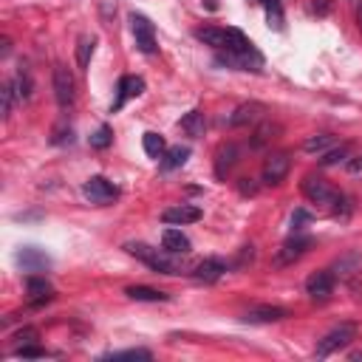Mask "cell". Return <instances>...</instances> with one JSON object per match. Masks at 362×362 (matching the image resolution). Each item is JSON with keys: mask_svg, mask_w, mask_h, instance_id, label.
Here are the masks:
<instances>
[{"mask_svg": "<svg viewBox=\"0 0 362 362\" xmlns=\"http://www.w3.org/2000/svg\"><path fill=\"white\" fill-rule=\"evenodd\" d=\"M15 340H23V342H34L37 340V331L34 329H23V331H17V337Z\"/></svg>", "mask_w": 362, "mask_h": 362, "instance_id": "35", "label": "cell"}, {"mask_svg": "<svg viewBox=\"0 0 362 362\" xmlns=\"http://www.w3.org/2000/svg\"><path fill=\"white\" fill-rule=\"evenodd\" d=\"M356 340V326L354 323H340L337 329H331L320 342H317V356H329L345 345H351Z\"/></svg>", "mask_w": 362, "mask_h": 362, "instance_id": "1", "label": "cell"}, {"mask_svg": "<svg viewBox=\"0 0 362 362\" xmlns=\"http://www.w3.org/2000/svg\"><path fill=\"white\" fill-rule=\"evenodd\" d=\"M130 29L136 37V48L142 54H153V51H156V31H153V23L144 15H130Z\"/></svg>", "mask_w": 362, "mask_h": 362, "instance_id": "3", "label": "cell"}, {"mask_svg": "<svg viewBox=\"0 0 362 362\" xmlns=\"http://www.w3.org/2000/svg\"><path fill=\"white\" fill-rule=\"evenodd\" d=\"M308 221H312V216H308L306 210H297V213L292 216V227H297V229H300V224H308Z\"/></svg>", "mask_w": 362, "mask_h": 362, "instance_id": "34", "label": "cell"}, {"mask_svg": "<svg viewBox=\"0 0 362 362\" xmlns=\"http://www.w3.org/2000/svg\"><path fill=\"white\" fill-rule=\"evenodd\" d=\"M162 221L170 224V227H184V224H195L201 221V210L193 204H179V206H170V210L162 213Z\"/></svg>", "mask_w": 362, "mask_h": 362, "instance_id": "8", "label": "cell"}, {"mask_svg": "<svg viewBox=\"0 0 362 362\" xmlns=\"http://www.w3.org/2000/svg\"><path fill=\"white\" fill-rule=\"evenodd\" d=\"M142 144H144V153L150 159H162L165 156V139L159 133H144Z\"/></svg>", "mask_w": 362, "mask_h": 362, "instance_id": "24", "label": "cell"}, {"mask_svg": "<svg viewBox=\"0 0 362 362\" xmlns=\"http://www.w3.org/2000/svg\"><path fill=\"white\" fill-rule=\"evenodd\" d=\"M348 173L351 176H362V153H359V156H354V159H348Z\"/></svg>", "mask_w": 362, "mask_h": 362, "instance_id": "33", "label": "cell"}, {"mask_svg": "<svg viewBox=\"0 0 362 362\" xmlns=\"http://www.w3.org/2000/svg\"><path fill=\"white\" fill-rule=\"evenodd\" d=\"M93 48H96V37H91V34H82V37H80V43H77V66H80L82 71L91 66Z\"/></svg>", "mask_w": 362, "mask_h": 362, "instance_id": "21", "label": "cell"}, {"mask_svg": "<svg viewBox=\"0 0 362 362\" xmlns=\"http://www.w3.org/2000/svg\"><path fill=\"white\" fill-rule=\"evenodd\" d=\"M125 294L130 300H139V303H165L167 300L165 292H156V289H150V286H130Z\"/></svg>", "mask_w": 362, "mask_h": 362, "instance_id": "20", "label": "cell"}, {"mask_svg": "<svg viewBox=\"0 0 362 362\" xmlns=\"http://www.w3.org/2000/svg\"><path fill=\"white\" fill-rule=\"evenodd\" d=\"M82 193L85 198H91L93 204H108L119 195V187L114 181H108L105 176H91L85 184H82Z\"/></svg>", "mask_w": 362, "mask_h": 362, "instance_id": "2", "label": "cell"}, {"mask_svg": "<svg viewBox=\"0 0 362 362\" xmlns=\"http://www.w3.org/2000/svg\"><path fill=\"white\" fill-rule=\"evenodd\" d=\"M348 150H351L348 144H340V147L329 150L326 156L320 159V165H323V167H331V165H340V162H345V159H348Z\"/></svg>", "mask_w": 362, "mask_h": 362, "instance_id": "26", "label": "cell"}, {"mask_svg": "<svg viewBox=\"0 0 362 362\" xmlns=\"http://www.w3.org/2000/svg\"><path fill=\"white\" fill-rule=\"evenodd\" d=\"M252 257H255V252H252V246H243V249H241V257H238V266H243L246 261L252 264Z\"/></svg>", "mask_w": 362, "mask_h": 362, "instance_id": "36", "label": "cell"}, {"mask_svg": "<svg viewBox=\"0 0 362 362\" xmlns=\"http://www.w3.org/2000/svg\"><path fill=\"white\" fill-rule=\"evenodd\" d=\"M108 144H111V128H108V125H102V128L91 136V147L102 150V147H108Z\"/></svg>", "mask_w": 362, "mask_h": 362, "instance_id": "29", "label": "cell"}, {"mask_svg": "<svg viewBox=\"0 0 362 362\" xmlns=\"http://www.w3.org/2000/svg\"><path fill=\"white\" fill-rule=\"evenodd\" d=\"M17 356H23V359H37V356H45V351L37 348V345H20V348H17Z\"/></svg>", "mask_w": 362, "mask_h": 362, "instance_id": "32", "label": "cell"}, {"mask_svg": "<svg viewBox=\"0 0 362 362\" xmlns=\"http://www.w3.org/2000/svg\"><path fill=\"white\" fill-rule=\"evenodd\" d=\"M142 91H144V80H142V77H122V80H119V96H116V102H114V114L122 111L125 102L133 99V96H139Z\"/></svg>", "mask_w": 362, "mask_h": 362, "instance_id": "13", "label": "cell"}, {"mask_svg": "<svg viewBox=\"0 0 362 362\" xmlns=\"http://www.w3.org/2000/svg\"><path fill=\"white\" fill-rule=\"evenodd\" d=\"M15 88H20V91H17V96H20V99H29V96H31V80H29L26 74H17Z\"/></svg>", "mask_w": 362, "mask_h": 362, "instance_id": "31", "label": "cell"}, {"mask_svg": "<svg viewBox=\"0 0 362 362\" xmlns=\"http://www.w3.org/2000/svg\"><path fill=\"white\" fill-rule=\"evenodd\" d=\"M275 133H278V128H275V125H261V128H257V130H255L252 147H264V144H266V142H269V139H272Z\"/></svg>", "mask_w": 362, "mask_h": 362, "instance_id": "27", "label": "cell"}, {"mask_svg": "<svg viewBox=\"0 0 362 362\" xmlns=\"http://www.w3.org/2000/svg\"><path fill=\"white\" fill-rule=\"evenodd\" d=\"M102 359H150V351L144 348H130V351H119V354H108Z\"/></svg>", "mask_w": 362, "mask_h": 362, "instance_id": "28", "label": "cell"}, {"mask_svg": "<svg viewBox=\"0 0 362 362\" xmlns=\"http://www.w3.org/2000/svg\"><path fill=\"white\" fill-rule=\"evenodd\" d=\"M181 130L187 133V136H193V139H198V136H204V128H206V122H204V114L201 111H190L181 122Z\"/></svg>", "mask_w": 362, "mask_h": 362, "instance_id": "22", "label": "cell"}, {"mask_svg": "<svg viewBox=\"0 0 362 362\" xmlns=\"http://www.w3.org/2000/svg\"><path fill=\"white\" fill-rule=\"evenodd\" d=\"M195 37H198L201 43H206V45H213L216 51H227V48H229V34H227V29L206 26V29H198Z\"/></svg>", "mask_w": 362, "mask_h": 362, "instance_id": "15", "label": "cell"}, {"mask_svg": "<svg viewBox=\"0 0 362 362\" xmlns=\"http://www.w3.org/2000/svg\"><path fill=\"white\" fill-rule=\"evenodd\" d=\"M235 159H238V147H235V144H224V147H218V153H216V176L224 179V176L232 170Z\"/></svg>", "mask_w": 362, "mask_h": 362, "instance_id": "17", "label": "cell"}, {"mask_svg": "<svg viewBox=\"0 0 362 362\" xmlns=\"http://www.w3.org/2000/svg\"><path fill=\"white\" fill-rule=\"evenodd\" d=\"M356 20H359V29H362V0L356 3Z\"/></svg>", "mask_w": 362, "mask_h": 362, "instance_id": "37", "label": "cell"}, {"mask_svg": "<svg viewBox=\"0 0 362 362\" xmlns=\"http://www.w3.org/2000/svg\"><path fill=\"white\" fill-rule=\"evenodd\" d=\"M224 272H227V264L221 261V257H204V261L195 266L193 278H195V280H204V283H216V280L224 278Z\"/></svg>", "mask_w": 362, "mask_h": 362, "instance_id": "9", "label": "cell"}, {"mask_svg": "<svg viewBox=\"0 0 362 362\" xmlns=\"http://www.w3.org/2000/svg\"><path fill=\"white\" fill-rule=\"evenodd\" d=\"M266 114V108L261 105V102H243V105H238L232 111V116L227 119L232 128H241V125H249V122H257Z\"/></svg>", "mask_w": 362, "mask_h": 362, "instance_id": "10", "label": "cell"}, {"mask_svg": "<svg viewBox=\"0 0 362 362\" xmlns=\"http://www.w3.org/2000/svg\"><path fill=\"white\" fill-rule=\"evenodd\" d=\"M17 261H20V266L29 269V272H40V269H45V266L51 264V261H48V255H43V252L34 249V246L23 249V252L17 255Z\"/></svg>", "mask_w": 362, "mask_h": 362, "instance_id": "16", "label": "cell"}, {"mask_svg": "<svg viewBox=\"0 0 362 362\" xmlns=\"http://www.w3.org/2000/svg\"><path fill=\"white\" fill-rule=\"evenodd\" d=\"M289 167H292L289 153H272V156L264 162V181L266 184H280L286 179Z\"/></svg>", "mask_w": 362, "mask_h": 362, "instance_id": "7", "label": "cell"}, {"mask_svg": "<svg viewBox=\"0 0 362 362\" xmlns=\"http://www.w3.org/2000/svg\"><path fill=\"white\" fill-rule=\"evenodd\" d=\"M303 193L312 198V201H317V204H340V201H342V195H340L329 181H323V179H317V176H306Z\"/></svg>", "mask_w": 362, "mask_h": 362, "instance_id": "5", "label": "cell"}, {"mask_svg": "<svg viewBox=\"0 0 362 362\" xmlns=\"http://www.w3.org/2000/svg\"><path fill=\"white\" fill-rule=\"evenodd\" d=\"M190 159V147H170L165 150V156H162V170H176V167H184Z\"/></svg>", "mask_w": 362, "mask_h": 362, "instance_id": "19", "label": "cell"}, {"mask_svg": "<svg viewBox=\"0 0 362 362\" xmlns=\"http://www.w3.org/2000/svg\"><path fill=\"white\" fill-rule=\"evenodd\" d=\"M26 292H29V297H37L40 303L51 300V283L45 278H29L26 280Z\"/></svg>", "mask_w": 362, "mask_h": 362, "instance_id": "23", "label": "cell"}, {"mask_svg": "<svg viewBox=\"0 0 362 362\" xmlns=\"http://www.w3.org/2000/svg\"><path fill=\"white\" fill-rule=\"evenodd\" d=\"M286 317V308H280V306H255V308H249V312L243 315V320L246 323H255V326H261V323H278V320H283Z\"/></svg>", "mask_w": 362, "mask_h": 362, "instance_id": "11", "label": "cell"}, {"mask_svg": "<svg viewBox=\"0 0 362 362\" xmlns=\"http://www.w3.org/2000/svg\"><path fill=\"white\" fill-rule=\"evenodd\" d=\"M54 96H57L60 108H71L74 99H77V85H74V77H71V71L66 66L54 68Z\"/></svg>", "mask_w": 362, "mask_h": 362, "instance_id": "4", "label": "cell"}, {"mask_svg": "<svg viewBox=\"0 0 362 362\" xmlns=\"http://www.w3.org/2000/svg\"><path fill=\"white\" fill-rule=\"evenodd\" d=\"M329 144H334V136L331 133H320V136H312L303 147H306V153H323Z\"/></svg>", "mask_w": 362, "mask_h": 362, "instance_id": "25", "label": "cell"}, {"mask_svg": "<svg viewBox=\"0 0 362 362\" xmlns=\"http://www.w3.org/2000/svg\"><path fill=\"white\" fill-rule=\"evenodd\" d=\"M3 119H9L12 116V105H15V88L12 85H3Z\"/></svg>", "mask_w": 362, "mask_h": 362, "instance_id": "30", "label": "cell"}, {"mask_svg": "<svg viewBox=\"0 0 362 362\" xmlns=\"http://www.w3.org/2000/svg\"><path fill=\"white\" fill-rule=\"evenodd\" d=\"M162 249L167 255H187L190 252V238L181 229H165L162 235Z\"/></svg>", "mask_w": 362, "mask_h": 362, "instance_id": "14", "label": "cell"}, {"mask_svg": "<svg viewBox=\"0 0 362 362\" xmlns=\"http://www.w3.org/2000/svg\"><path fill=\"white\" fill-rule=\"evenodd\" d=\"M125 249H128V255H133V257H139V261H144L150 269L162 261L159 249H153V246H147V243H128Z\"/></svg>", "mask_w": 362, "mask_h": 362, "instance_id": "18", "label": "cell"}, {"mask_svg": "<svg viewBox=\"0 0 362 362\" xmlns=\"http://www.w3.org/2000/svg\"><path fill=\"white\" fill-rule=\"evenodd\" d=\"M306 292L312 294L315 300H326L334 292V275L331 272H315L312 278L306 280Z\"/></svg>", "mask_w": 362, "mask_h": 362, "instance_id": "12", "label": "cell"}, {"mask_svg": "<svg viewBox=\"0 0 362 362\" xmlns=\"http://www.w3.org/2000/svg\"><path fill=\"white\" fill-rule=\"evenodd\" d=\"M308 246H312V238H303V235L289 238V241L278 249V255H275V266H289V264L300 261V257L308 252Z\"/></svg>", "mask_w": 362, "mask_h": 362, "instance_id": "6", "label": "cell"}]
</instances>
